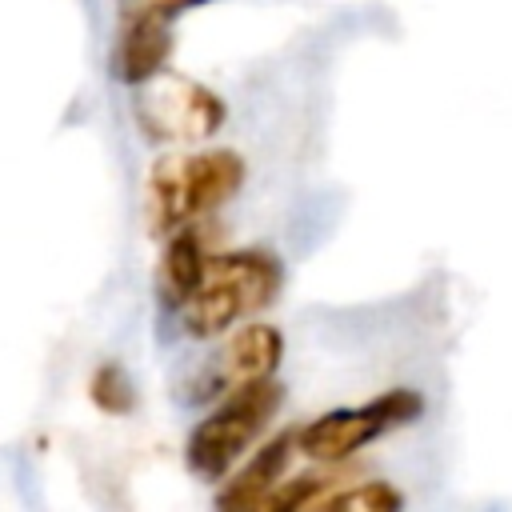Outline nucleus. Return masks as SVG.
Instances as JSON below:
<instances>
[{
  "label": "nucleus",
  "mask_w": 512,
  "mask_h": 512,
  "mask_svg": "<svg viewBox=\"0 0 512 512\" xmlns=\"http://www.w3.org/2000/svg\"><path fill=\"white\" fill-rule=\"evenodd\" d=\"M248 180V164L232 148L164 152L144 176V220L148 232L168 240L180 228L208 224Z\"/></svg>",
  "instance_id": "obj_1"
},
{
  "label": "nucleus",
  "mask_w": 512,
  "mask_h": 512,
  "mask_svg": "<svg viewBox=\"0 0 512 512\" xmlns=\"http://www.w3.org/2000/svg\"><path fill=\"white\" fill-rule=\"evenodd\" d=\"M284 288V260L268 248L216 252L196 296L180 308V328L192 340H216L260 316Z\"/></svg>",
  "instance_id": "obj_2"
},
{
  "label": "nucleus",
  "mask_w": 512,
  "mask_h": 512,
  "mask_svg": "<svg viewBox=\"0 0 512 512\" xmlns=\"http://www.w3.org/2000/svg\"><path fill=\"white\" fill-rule=\"evenodd\" d=\"M284 400H288V392L276 376L224 392L216 400V408H208L184 436L188 472L204 484H220L264 440V432L280 416Z\"/></svg>",
  "instance_id": "obj_3"
},
{
  "label": "nucleus",
  "mask_w": 512,
  "mask_h": 512,
  "mask_svg": "<svg viewBox=\"0 0 512 512\" xmlns=\"http://www.w3.org/2000/svg\"><path fill=\"white\" fill-rule=\"evenodd\" d=\"M420 416H424V392L396 384V388L376 392L364 404L320 412L316 420L292 428V440H296V452L312 464H348L360 448L376 444L380 436L396 428L416 424Z\"/></svg>",
  "instance_id": "obj_4"
},
{
  "label": "nucleus",
  "mask_w": 512,
  "mask_h": 512,
  "mask_svg": "<svg viewBox=\"0 0 512 512\" xmlns=\"http://www.w3.org/2000/svg\"><path fill=\"white\" fill-rule=\"evenodd\" d=\"M132 112L152 144H176V148L204 144L228 124V104L216 88L172 72H160L156 80L136 88Z\"/></svg>",
  "instance_id": "obj_5"
},
{
  "label": "nucleus",
  "mask_w": 512,
  "mask_h": 512,
  "mask_svg": "<svg viewBox=\"0 0 512 512\" xmlns=\"http://www.w3.org/2000/svg\"><path fill=\"white\" fill-rule=\"evenodd\" d=\"M284 364V332L268 320H248L240 328H232L224 336V344L212 352V360L188 380L192 384V400H208V396H224L240 384L252 380H268L276 376Z\"/></svg>",
  "instance_id": "obj_6"
},
{
  "label": "nucleus",
  "mask_w": 512,
  "mask_h": 512,
  "mask_svg": "<svg viewBox=\"0 0 512 512\" xmlns=\"http://www.w3.org/2000/svg\"><path fill=\"white\" fill-rule=\"evenodd\" d=\"M172 48H176V20L152 12H120V28L108 48V76L136 92L160 72H168Z\"/></svg>",
  "instance_id": "obj_7"
},
{
  "label": "nucleus",
  "mask_w": 512,
  "mask_h": 512,
  "mask_svg": "<svg viewBox=\"0 0 512 512\" xmlns=\"http://www.w3.org/2000/svg\"><path fill=\"white\" fill-rule=\"evenodd\" d=\"M212 256H216V248L208 244L204 224L180 228L164 240V252H160V264H156V300L168 316H180V308L196 296Z\"/></svg>",
  "instance_id": "obj_8"
},
{
  "label": "nucleus",
  "mask_w": 512,
  "mask_h": 512,
  "mask_svg": "<svg viewBox=\"0 0 512 512\" xmlns=\"http://www.w3.org/2000/svg\"><path fill=\"white\" fill-rule=\"evenodd\" d=\"M292 456H296L292 432H276L272 440H264L260 448H252V452L216 484V512H244L248 504H256L276 480L288 476Z\"/></svg>",
  "instance_id": "obj_9"
},
{
  "label": "nucleus",
  "mask_w": 512,
  "mask_h": 512,
  "mask_svg": "<svg viewBox=\"0 0 512 512\" xmlns=\"http://www.w3.org/2000/svg\"><path fill=\"white\" fill-rule=\"evenodd\" d=\"M340 480H344V464H312L304 472H288L284 480H276L244 512H316L340 488Z\"/></svg>",
  "instance_id": "obj_10"
},
{
  "label": "nucleus",
  "mask_w": 512,
  "mask_h": 512,
  "mask_svg": "<svg viewBox=\"0 0 512 512\" xmlns=\"http://www.w3.org/2000/svg\"><path fill=\"white\" fill-rule=\"evenodd\" d=\"M88 400L104 416H132L140 404V392H136V380L128 376V368L120 360H100L96 372L88 376Z\"/></svg>",
  "instance_id": "obj_11"
},
{
  "label": "nucleus",
  "mask_w": 512,
  "mask_h": 512,
  "mask_svg": "<svg viewBox=\"0 0 512 512\" xmlns=\"http://www.w3.org/2000/svg\"><path fill=\"white\" fill-rule=\"evenodd\" d=\"M316 512H404V492L392 480L340 484Z\"/></svg>",
  "instance_id": "obj_12"
},
{
  "label": "nucleus",
  "mask_w": 512,
  "mask_h": 512,
  "mask_svg": "<svg viewBox=\"0 0 512 512\" xmlns=\"http://www.w3.org/2000/svg\"><path fill=\"white\" fill-rule=\"evenodd\" d=\"M204 4H212V0H120V12H152L164 20H180L184 12L204 8Z\"/></svg>",
  "instance_id": "obj_13"
}]
</instances>
